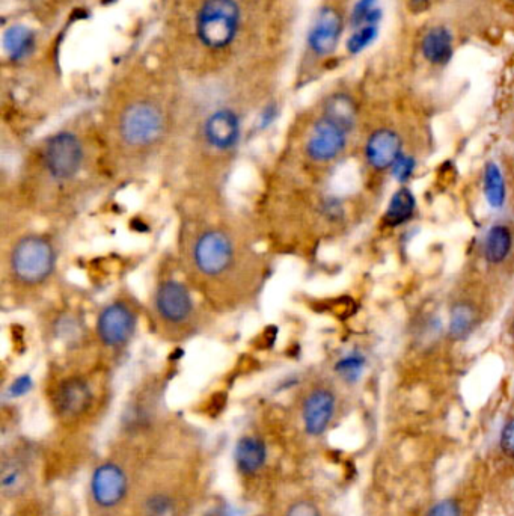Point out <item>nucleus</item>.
<instances>
[{"mask_svg":"<svg viewBox=\"0 0 514 516\" xmlns=\"http://www.w3.org/2000/svg\"><path fill=\"white\" fill-rule=\"evenodd\" d=\"M403 154V139L389 127L374 130L365 144V159L376 171L392 169Z\"/></svg>","mask_w":514,"mask_h":516,"instance_id":"10","label":"nucleus"},{"mask_svg":"<svg viewBox=\"0 0 514 516\" xmlns=\"http://www.w3.org/2000/svg\"><path fill=\"white\" fill-rule=\"evenodd\" d=\"M427 516H463L462 507L453 498H445L432 506Z\"/></svg>","mask_w":514,"mask_h":516,"instance_id":"30","label":"nucleus"},{"mask_svg":"<svg viewBox=\"0 0 514 516\" xmlns=\"http://www.w3.org/2000/svg\"><path fill=\"white\" fill-rule=\"evenodd\" d=\"M195 265L209 277L224 274L234 260V246L227 234L218 230L205 231L193 248Z\"/></svg>","mask_w":514,"mask_h":516,"instance_id":"5","label":"nucleus"},{"mask_svg":"<svg viewBox=\"0 0 514 516\" xmlns=\"http://www.w3.org/2000/svg\"><path fill=\"white\" fill-rule=\"evenodd\" d=\"M481 322L480 308L477 302L469 298H460L451 305L448 334L454 341L466 340L477 331Z\"/></svg>","mask_w":514,"mask_h":516,"instance_id":"15","label":"nucleus"},{"mask_svg":"<svg viewBox=\"0 0 514 516\" xmlns=\"http://www.w3.org/2000/svg\"><path fill=\"white\" fill-rule=\"evenodd\" d=\"M513 2H514V0H513Z\"/></svg>","mask_w":514,"mask_h":516,"instance_id":"35","label":"nucleus"},{"mask_svg":"<svg viewBox=\"0 0 514 516\" xmlns=\"http://www.w3.org/2000/svg\"><path fill=\"white\" fill-rule=\"evenodd\" d=\"M484 197L493 209H501L507 197L504 177L495 162H489L484 169Z\"/></svg>","mask_w":514,"mask_h":516,"instance_id":"21","label":"nucleus"},{"mask_svg":"<svg viewBox=\"0 0 514 516\" xmlns=\"http://www.w3.org/2000/svg\"><path fill=\"white\" fill-rule=\"evenodd\" d=\"M415 168H417V162H415L414 157L403 154V156L395 162V165L392 166V176L404 185L410 177L414 176Z\"/></svg>","mask_w":514,"mask_h":516,"instance_id":"29","label":"nucleus"},{"mask_svg":"<svg viewBox=\"0 0 514 516\" xmlns=\"http://www.w3.org/2000/svg\"><path fill=\"white\" fill-rule=\"evenodd\" d=\"M365 364H367V360H365L364 355L350 354L347 355V357L341 358V360L335 364V372H337L341 378L346 379V381L355 382L361 378Z\"/></svg>","mask_w":514,"mask_h":516,"instance_id":"25","label":"nucleus"},{"mask_svg":"<svg viewBox=\"0 0 514 516\" xmlns=\"http://www.w3.org/2000/svg\"><path fill=\"white\" fill-rule=\"evenodd\" d=\"M379 0H358L355 7H353L352 14H350V25L353 31L365 25L370 14L377 8Z\"/></svg>","mask_w":514,"mask_h":516,"instance_id":"27","label":"nucleus"},{"mask_svg":"<svg viewBox=\"0 0 514 516\" xmlns=\"http://www.w3.org/2000/svg\"><path fill=\"white\" fill-rule=\"evenodd\" d=\"M234 456L239 470L246 476H254L266 465V444L257 437L240 438Z\"/></svg>","mask_w":514,"mask_h":516,"instance_id":"18","label":"nucleus"},{"mask_svg":"<svg viewBox=\"0 0 514 516\" xmlns=\"http://www.w3.org/2000/svg\"><path fill=\"white\" fill-rule=\"evenodd\" d=\"M129 479L123 468L114 462H106L95 468L91 477V495L101 509H114L126 498Z\"/></svg>","mask_w":514,"mask_h":516,"instance_id":"6","label":"nucleus"},{"mask_svg":"<svg viewBox=\"0 0 514 516\" xmlns=\"http://www.w3.org/2000/svg\"><path fill=\"white\" fill-rule=\"evenodd\" d=\"M377 35H379V26H361V28L355 29L353 34L350 35L349 40H347V50L352 55H359V53L364 52L365 49H368L376 41Z\"/></svg>","mask_w":514,"mask_h":516,"instance_id":"24","label":"nucleus"},{"mask_svg":"<svg viewBox=\"0 0 514 516\" xmlns=\"http://www.w3.org/2000/svg\"><path fill=\"white\" fill-rule=\"evenodd\" d=\"M135 331V316L121 302L109 305L101 311L97 320L98 337L109 348H121L129 343Z\"/></svg>","mask_w":514,"mask_h":516,"instance_id":"7","label":"nucleus"},{"mask_svg":"<svg viewBox=\"0 0 514 516\" xmlns=\"http://www.w3.org/2000/svg\"><path fill=\"white\" fill-rule=\"evenodd\" d=\"M343 17L334 8H323L310 34V47L316 55L328 56L337 49L343 34Z\"/></svg>","mask_w":514,"mask_h":516,"instance_id":"12","label":"nucleus"},{"mask_svg":"<svg viewBox=\"0 0 514 516\" xmlns=\"http://www.w3.org/2000/svg\"><path fill=\"white\" fill-rule=\"evenodd\" d=\"M55 249L41 236H26L17 242L11 254V268L22 283L40 284L55 269Z\"/></svg>","mask_w":514,"mask_h":516,"instance_id":"2","label":"nucleus"},{"mask_svg":"<svg viewBox=\"0 0 514 516\" xmlns=\"http://www.w3.org/2000/svg\"><path fill=\"white\" fill-rule=\"evenodd\" d=\"M25 468L16 462H10L5 464L4 470H2V479H0V485H2V491L5 495H17L25 489L26 485V474L23 473Z\"/></svg>","mask_w":514,"mask_h":516,"instance_id":"23","label":"nucleus"},{"mask_svg":"<svg viewBox=\"0 0 514 516\" xmlns=\"http://www.w3.org/2000/svg\"><path fill=\"white\" fill-rule=\"evenodd\" d=\"M347 135L349 132L322 117L314 124L310 139L306 142V153L316 162H332L346 150Z\"/></svg>","mask_w":514,"mask_h":516,"instance_id":"8","label":"nucleus"},{"mask_svg":"<svg viewBox=\"0 0 514 516\" xmlns=\"http://www.w3.org/2000/svg\"><path fill=\"white\" fill-rule=\"evenodd\" d=\"M204 138L215 150H231L240 139L239 117L230 109L215 112L205 121Z\"/></svg>","mask_w":514,"mask_h":516,"instance_id":"13","label":"nucleus"},{"mask_svg":"<svg viewBox=\"0 0 514 516\" xmlns=\"http://www.w3.org/2000/svg\"><path fill=\"white\" fill-rule=\"evenodd\" d=\"M499 449L505 458L514 461V415L508 418L502 427L501 435H499Z\"/></svg>","mask_w":514,"mask_h":516,"instance_id":"28","label":"nucleus"},{"mask_svg":"<svg viewBox=\"0 0 514 516\" xmlns=\"http://www.w3.org/2000/svg\"><path fill=\"white\" fill-rule=\"evenodd\" d=\"M163 115L151 103H135L121 117V138L133 147L153 144L163 132Z\"/></svg>","mask_w":514,"mask_h":516,"instance_id":"4","label":"nucleus"},{"mask_svg":"<svg viewBox=\"0 0 514 516\" xmlns=\"http://www.w3.org/2000/svg\"><path fill=\"white\" fill-rule=\"evenodd\" d=\"M145 516H175L174 500L166 494H153L144 504Z\"/></svg>","mask_w":514,"mask_h":516,"instance_id":"26","label":"nucleus"},{"mask_svg":"<svg viewBox=\"0 0 514 516\" xmlns=\"http://www.w3.org/2000/svg\"><path fill=\"white\" fill-rule=\"evenodd\" d=\"M415 210H417V200H415L414 192L410 191L406 186H401L389 201L386 207L383 222L388 227H400L406 224L410 219L414 218Z\"/></svg>","mask_w":514,"mask_h":516,"instance_id":"19","label":"nucleus"},{"mask_svg":"<svg viewBox=\"0 0 514 516\" xmlns=\"http://www.w3.org/2000/svg\"><path fill=\"white\" fill-rule=\"evenodd\" d=\"M430 7V0H410V10L414 13H424Z\"/></svg>","mask_w":514,"mask_h":516,"instance_id":"33","label":"nucleus"},{"mask_svg":"<svg viewBox=\"0 0 514 516\" xmlns=\"http://www.w3.org/2000/svg\"><path fill=\"white\" fill-rule=\"evenodd\" d=\"M337 409V397L328 388H316L311 391L303 403L302 418L306 434L320 437L325 434L334 420Z\"/></svg>","mask_w":514,"mask_h":516,"instance_id":"9","label":"nucleus"},{"mask_svg":"<svg viewBox=\"0 0 514 516\" xmlns=\"http://www.w3.org/2000/svg\"><path fill=\"white\" fill-rule=\"evenodd\" d=\"M285 516H322V512L313 501L302 500L291 504Z\"/></svg>","mask_w":514,"mask_h":516,"instance_id":"31","label":"nucleus"},{"mask_svg":"<svg viewBox=\"0 0 514 516\" xmlns=\"http://www.w3.org/2000/svg\"><path fill=\"white\" fill-rule=\"evenodd\" d=\"M92 403V390L83 378H68L56 391L55 405L65 418L82 415Z\"/></svg>","mask_w":514,"mask_h":516,"instance_id":"14","label":"nucleus"},{"mask_svg":"<svg viewBox=\"0 0 514 516\" xmlns=\"http://www.w3.org/2000/svg\"><path fill=\"white\" fill-rule=\"evenodd\" d=\"M514 236L508 225L495 224L484 240V258L490 266L504 265L513 252Z\"/></svg>","mask_w":514,"mask_h":516,"instance_id":"17","label":"nucleus"},{"mask_svg":"<svg viewBox=\"0 0 514 516\" xmlns=\"http://www.w3.org/2000/svg\"><path fill=\"white\" fill-rule=\"evenodd\" d=\"M32 385L34 384H32L31 376H19V378L11 384L10 394L14 397L25 396V394H28L29 391H31Z\"/></svg>","mask_w":514,"mask_h":516,"instance_id":"32","label":"nucleus"},{"mask_svg":"<svg viewBox=\"0 0 514 516\" xmlns=\"http://www.w3.org/2000/svg\"><path fill=\"white\" fill-rule=\"evenodd\" d=\"M240 11L234 0H205L196 22L199 40L210 49H224L236 37Z\"/></svg>","mask_w":514,"mask_h":516,"instance_id":"1","label":"nucleus"},{"mask_svg":"<svg viewBox=\"0 0 514 516\" xmlns=\"http://www.w3.org/2000/svg\"><path fill=\"white\" fill-rule=\"evenodd\" d=\"M424 58L433 65H447L453 59V35L445 26H433L421 41Z\"/></svg>","mask_w":514,"mask_h":516,"instance_id":"16","label":"nucleus"},{"mask_svg":"<svg viewBox=\"0 0 514 516\" xmlns=\"http://www.w3.org/2000/svg\"><path fill=\"white\" fill-rule=\"evenodd\" d=\"M5 49L14 59H22L34 49V35L23 26H13L5 34Z\"/></svg>","mask_w":514,"mask_h":516,"instance_id":"22","label":"nucleus"},{"mask_svg":"<svg viewBox=\"0 0 514 516\" xmlns=\"http://www.w3.org/2000/svg\"><path fill=\"white\" fill-rule=\"evenodd\" d=\"M83 147L76 135L61 132L52 136L44 148V165L52 179L67 182L82 168Z\"/></svg>","mask_w":514,"mask_h":516,"instance_id":"3","label":"nucleus"},{"mask_svg":"<svg viewBox=\"0 0 514 516\" xmlns=\"http://www.w3.org/2000/svg\"><path fill=\"white\" fill-rule=\"evenodd\" d=\"M511 338H513L514 343V317L513 320H511Z\"/></svg>","mask_w":514,"mask_h":516,"instance_id":"34","label":"nucleus"},{"mask_svg":"<svg viewBox=\"0 0 514 516\" xmlns=\"http://www.w3.org/2000/svg\"><path fill=\"white\" fill-rule=\"evenodd\" d=\"M156 307L163 319L171 323H181L192 314V296L183 283L168 280L157 289Z\"/></svg>","mask_w":514,"mask_h":516,"instance_id":"11","label":"nucleus"},{"mask_svg":"<svg viewBox=\"0 0 514 516\" xmlns=\"http://www.w3.org/2000/svg\"><path fill=\"white\" fill-rule=\"evenodd\" d=\"M323 117L350 133L355 129L358 111L352 97L347 94H334L326 100Z\"/></svg>","mask_w":514,"mask_h":516,"instance_id":"20","label":"nucleus"}]
</instances>
